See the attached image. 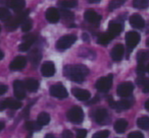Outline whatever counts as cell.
I'll return each mask as SVG.
<instances>
[{"label": "cell", "instance_id": "cell-14", "mask_svg": "<svg viewBox=\"0 0 149 138\" xmlns=\"http://www.w3.org/2000/svg\"><path fill=\"white\" fill-rule=\"evenodd\" d=\"M4 1H5L4 5L9 6L11 9H13L17 12L22 11L26 6L25 0H4Z\"/></svg>", "mask_w": 149, "mask_h": 138}, {"label": "cell", "instance_id": "cell-23", "mask_svg": "<svg viewBox=\"0 0 149 138\" xmlns=\"http://www.w3.org/2000/svg\"><path fill=\"white\" fill-rule=\"evenodd\" d=\"M24 83H25L26 89L29 91H31V93H35V91H37L38 89H39V81H38L37 79L29 78Z\"/></svg>", "mask_w": 149, "mask_h": 138}, {"label": "cell", "instance_id": "cell-22", "mask_svg": "<svg viewBox=\"0 0 149 138\" xmlns=\"http://www.w3.org/2000/svg\"><path fill=\"white\" fill-rule=\"evenodd\" d=\"M123 31V25L122 23H116V21H111L109 23V25H108V33L111 34L112 36H118L122 33Z\"/></svg>", "mask_w": 149, "mask_h": 138}, {"label": "cell", "instance_id": "cell-49", "mask_svg": "<svg viewBox=\"0 0 149 138\" xmlns=\"http://www.w3.org/2000/svg\"><path fill=\"white\" fill-rule=\"evenodd\" d=\"M3 57H4V54H3V52L1 51V50H0V60L2 59Z\"/></svg>", "mask_w": 149, "mask_h": 138}, {"label": "cell", "instance_id": "cell-51", "mask_svg": "<svg viewBox=\"0 0 149 138\" xmlns=\"http://www.w3.org/2000/svg\"><path fill=\"white\" fill-rule=\"evenodd\" d=\"M146 45H147V47H149V39H147V41H146Z\"/></svg>", "mask_w": 149, "mask_h": 138}, {"label": "cell", "instance_id": "cell-19", "mask_svg": "<svg viewBox=\"0 0 149 138\" xmlns=\"http://www.w3.org/2000/svg\"><path fill=\"white\" fill-rule=\"evenodd\" d=\"M85 17V21L89 23H93V25H97L99 23V21H101V16H100L98 13H96L94 10H87L84 14Z\"/></svg>", "mask_w": 149, "mask_h": 138}, {"label": "cell", "instance_id": "cell-11", "mask_svg": "<svg viewBox=\"0 0 149 138\" xmlns=\"http://www.w3.org/2000/svg\"><path fill=\"white\" fill-rule=\"evenodd\" d=\"M133 105H134V99L131 97H126V99L116 102L113 109H116V111L120 112V111H124V110L130 109Z\"/></svg>", "mask_w": 149, "mask_h": 138}, {"label": "cell", "instance_id": "cell-30", "mask_svg": "<svg viewBox=\"0 0 149 138\" xmlns=\"http://www.w3.org/2000/svg\"><path fill=\"white\" fill-rule=\"evenodd\" d=\"M42 126L39 125L38 122H33V121H28L26 123V129L29 130L31 132H34V131H39L41 130Z\"/></svg>", "mask_w": 149, "mask_h": 138}, {"label": "cell", "instance_id": "cell-21", "mask_svg": "<svg viewBox=\"0 0 149 138\" xmlns=\"http://www.w3.org/2000/svg\"><path fill=\"white\" fill-rule=\"evenodd\" d=\"M94 120L97 122L98 124H104L105 121L108 118V113L105 109H97L95 112H94Z\"/></svg>", "mask_w": 149, "mask_h": 138}, {"label": "cell", "instance_id": "cell-4", "mask_svg": "<svg viewBox=\"0 0 149 138\" xmlns=\"http://www.w3.org/2000/svg\"><path fill=\"white\" fill-rule=\"evenodd\" d=\"M76 41H77V37L74 35H66L58 40L56 43V48L59 51H64V50L68 49Z\"/></svg>", "mask_w": 149, "mask_h": 138}, {"label": "cell", "instance_id": "cell-6", "mask_svg": "<svg viewBox=\"0 0 149 138\" xmlns=\"http://www.w3.org/2000/svg\"><path fill=\"white\" fill-rule=\"evenodd\" d=\"M133 91H134V84L132 82L127 81V82H123L118 85L116 93L122 97H128L132 95Z\"/></svg>", "mask_w": 149, "mask_h": 138}, {"label": "cell", "instance_id": "cell-50", "mask_svg": "<svg viewBox=\"0 0 149 138\" xmlns=\"http://www.w3.org/2000/svg\"><path fill=\"white\" fill-rule=\"evenodd\" d=\"M146 71L149 73V64H148V65H147V67H146Z\"/></svg>", "mask_w": 149, "mask_h": 138}, {"label": "cell", "instance_id": "cell-28", "mask_svg": "<svg viewBox=\"0 0 149 138\" xmlns=\"http://www.w3.org/2000/svg\"><path fill=\"white\" fill-rule=\"evenodd\" d=\"M59 6H61L62 8H74V7L77 6L78 2L77 0H60L58 2Z\"/></svg>", "mask_w": 149, "mask_h": 138}, {"label": "cell", "instance_id": "cell-20", "mask_svg": "<svg viewBox=\"0 0 149 138\" xmlns=\"http://www.w3.org/2000/svg\"><path fill=\"white\" fill-rule=\"evenodd\" d=\"M72 95H74V97L77 100H79V101H88V100H90V97H91V95H90V93L88 91H86V89H72Z\"/></svg>", "mask_w": 149, "mask_h": 138}, {"label": "cell", "instance_id": "cell-8", "mask_svg": "<svg viewBox=\"0 0 149 138\" xmlns=\"http://www.w3.org/2000/svg\"><path fill=\"white\" fill-rule=\"evenodd\" d=\"M22 107V103L19 100H15V99H6L4 101L0 102V111H4L5 109H13V110H17L19 109Z\"/></svg>", "mask_w": 149, "mask_h": 138}, {"label": "cell", "instance_id": "cell-25", "mask_svg": "<svg viewBox=\"0 0 149 138\" xmlns=\"http://www.w3.org/2000/svg\"><path fill=\"white\" fill-rule=\"evenodd\" d=\"M37 122L39 123V125L41 126H45V125H48L50 122V116L48 113L46 112H42L38 115V118H37Z\"/></svg>", "mask_w": 149, "mask_h": 138}, {"label": "cell", "instance_id": "cell-16", "mask_svg": "<svg viewBox=\"0 0 149 138\" xmlns=\"http://www.w3.org/2000/svg\"><path fill=\"white\" fill-rule=\"evenodd\" d=\"M124 53H125V47L122 44H118L111 50L110 56H111L113 61H120L123 59V57H124Z\"/></svg>", "mask_w": 149, "mask_h": 138}, {"label": "cell", "instance_id": "cell-13", "mask_svg": "<svg viewBox=\"0 0 149 138\" xmlns=\"http://www.w3.org/2000/svg\"><path fill=\"white\" fill-rule=\"evenodd\" d=\"M24 39V43L21 44L19 47V50L21 52H26L28 51V50L31 48V46L34 44V42L36 41V39H37V36L36 35H27L25 36V37L23 38Z\"/></svg>", "mask_w": 149, "mask_h": 138}, {"label": "cell", "instance_id": "cell-9", "mask_svg": "<svg viewBox=\"0 0 149 138\" xmlns=\"http://www.w3.org/2000/svg\"><path fill=\"white\" fill-rule=\"evenodd\" d=\"M13 93L17 100H24L26 97V87L25 83L21 80H15L13 82Z\"/></svg>", "mask_w": 149, "mask_h": 138}, {"label": "cell", "instance_id": "cell-15", "mask_svg": "<svg viewBox=\"0 0 149 138\" xmlns=\"http://www.w3.org/2000/svg\"><path fill=\"white\" fill-rule=\"evenodd\" d=\"M45 17L49 23H56L60 19V13L56 8H54V7H50V8H48L47 10H46Z\"/></svg>", "mask_w": 149, "mask_h": 138}, {"label": "cell", "instance_id": "cell-5", "mask_svg": "<svg viewBox=\"0 0 149 138\" xmlns=\"http://www.w3.org/2000/svg\"><path fill=\"white\" fill-rule=\"evenodd\" d=\"M112 79H113V76L112 74H109L107 76L101 77L97 80L95 84V87L98 89L99 91H102V93H106L110 89L112 85Z\"/></svg>", "mask_w": 149, "mask_h": 138}, {"label": "cell", "instance_id": "cell-45", "mask_svg": "<svg viewBox=\"0 0 149 138\" xmlns=\"http://www.w3.org/2000/svg\"><path fill=\"white\" fill-rule=\"evenodd\" d=\"M145 109L147 110V111H149V99L146 101V103H145Z\"/></svg>", "mask_w": 149, "mask_h": 138}, {"label": "cell", "instance_id": "cell-43", "mask_svg": "<svg viewBox=\"0 0 149 138\" xmlns=\"http://www.w3.org/2000/svg\"><path fill=\"white\" fill-rule=\"evenodd\" d=\"M6 91H7V87H6V85L2 84V83H0V95H4Z\"/></svg>", "mask_w": 149, "mask_h": 138}, {"label": "cell", "instance_id": "cell-32", "mask_svg": "<svg viewBox=\"0 0 149 138\" xmlns=\"http://www.w3.org/2000/svg\"><path fill=\"white\" fill-rule=\"evenodd\" d=\"M137 84L142 87L143 91L145 93H149V79L147 78H138L137 79Z\"/></svg>", "mask_w": 149, "mask_h": 138}, {"label": "cell", "instance_id": "cell-36", "mask_svg": "<svg viewBox=\"0 0 149 138\" xmlns=\"http://www.w3.org/2000/svg\"><path fill=\"white\" fill-rule=\"evenodd\" d=\"M149 58V52H146V51H141L138 53L137 55V60L138 62H144L145 60H147Z\"/></svg>", "mask_w": 149, "mask_h": 138}, {"label": "cell", "instance_id": "cell-41", "mask_svg": "<svg viewBox=\"0 0 149 138\" xmlns=\"http://www.w3.org/2000/svg\"><path fill=\"white\" fill-rule=\"evenodd\" d=\"M87 131L85 129H79L77 131V138H86Z\"/></svg>", "mask_w": 149, "mask_h": 138}, {"label": "cell", "instance_id": "cell-24", "mask_svg": "<svg viewBox=\"0 0 149 138\" xmlns=\"http://www.w3.org/2000/svg\"><path fill=\"white\" fill-rule=\"evenodd\" d=\"M127 127H128V122L125 119H118V121L114 123V130L118 133H124L126 131Z\"/></svg>", "mask_w": 149, "mask_h": 138}, {"label": "cell", "instance_id": "cell-27", "mask_svg": "<svg viewBox=\"0 0 149 138\" xmlns=\"http://www.w3.org/2000/svg\"><path fill=\"white\" fill-rule=\"evenodd\" d=\"M137 125H138L139 128L143 130H147L149 129V117L147 116H143V117L139 118L137 120Z\"/></svg>", "mask_w": 149, "mask_h": 138}, {"label": "cell", "instance_id": "cell-34", "mask_svg": "<svg viewBox=\"0 0 149 138\" xmlns=\"http://www.w3.org/2000/svg\"><path fill=\"white\" fill-rule=\"evenodd\" d=\"M33 27V21L30 19H26L22 23V30L23 32H29Z\"/></svg>", "mask_w": 149, "mask_h": 138}, {"label": "cell", "instance_id": "cell-17", "mask_svg": "<svg viewBox=\"0 0 149 138\" xmlns=\"http://www.w3.org/2000/svg\"><path fill=\"white\" fill-rule=\"evenodd\" d=\"M41 72H42V74L46 77L53 76L54 73H55V66H54L53 62L48 61V62L43 63V65H42V67H41Z\"/></svg>", "mask_w": 149, "mask_h": 138}, {"label": "cell", "instance_id": "cell-46", "mask_svg": "<svg viewBox=\"0 0 149 138\" xmlns=\"http://www.w3.org/2000/svg\"><path fill=\"white\" fill-rule=\"evenodd\" d=\"M87 1L90 3H98V2H100L101 0H87Z\"/></svg>", "mask_w": 149, "mask_h": 138}, {"label": "cell", "instance_id": "cell-48", "mask_svg": "<svg viewBox=\"0 0 149 138\" xmlns=\"http://www.w3.org/2000/svg\"><path fill=\"white\" fill-rule=\"evenodd\" d=\"M4 123H3V122H0V131H1V130H3V128H4Z\"/></svg>", "mask_w": 149, "mask_h": 138}, {"label": "cell", "instance_id": "cell-26", "mask_svg": "<svg viewBox=\"0 0 149 138\" xmlns=\"http://www.w3.org/2000/svg\"><path fill=\"white\" fill-rule=\"evenodd\" d=\"M29 58H30V61L32 62V64L36 67V66L39 64L42 56H41V53H40L38 50H34V51H32V53L29 55Z\"/></svg>", "mask_w": 149, "mask_h": 138}, {"label": "cell", "instance_id": "cell-2", "mask_svg": "<svg viewBox=\"0 0 149 138\" xmlns=\"http://www.w3.org/2000/svg\"><path fill=\"white\" fill-rule=\"evenodd\" d=\"M29 13H30L29 9H25V10H22V11H19V12H17V14H15V16L11 17L6 23V29L9 30V31L15 30L19 25L23 23V21H25L26 19H27Z\"/></svg>", "mask_w": 149, "mask_h": 138}, {"label": "cell", "instance_id": "cell-38", "mask_svg": "<svg viewBox=\"0 0 149 138\" xmlns=\"http://www.w3.org/2000/svg\"><path fill=\"white\" fill-rule=\"evenodd\" d=\"M137 74L138 75H143L146 71V67L144 65V62H139L138 63V66H137Z\"/></svg>", "mask_w": 149, "mask_h": 138}, {"label": "cell", "instance_id": "cell-42", "mask_svg": "<svg viewBox=\"0 0 149 138\" xmlns=\"http://www.w3.org/2000/svg\"><path fill=\"white\" fill-rule=\"evenodd\" d=\"M61 138H72V133L70 130H64V131L62 132Z\"/></svg>", "mask_w": 149, "mask_h": 138}, {"label": "cell", "instance_id": "cell-35", "mask_svg": "<svg viewBox=\"0 0 149 138\" xmlns=\"http://www.w3.org/2000/svg\"><path fill=\"white\" fill-rule=\"evenodd\" d=\"M125 1H126V0H111L109 3V7H108V8H109V10H113V9L120 7Z\"/></svg>", "mask_w": 149, "mask_h": 138}, {"label": "cell", "instance_id": "cell-37", "mask_svg": "<svg viewBox=\"0 0 149 138\" xmlns=\"http://www.w3.org/2000/svg\"><path fill=\"white\" fill-rule=\"evenodd\" d=\"M108 136H109V131L108 130H102V131H99L94 134L92 138H107Z\"/></svg>", "mask_w": 149, "mask_h": 138}, {"label": "cell", "instance_id": "cell-7", "mask_svg": "<svg viewBox=\"0 0 149 138\" xmlns=\"http://www.w3.org/2000/svg\"><path fill=\"white\" fill-rule=\"evenodd\" d=\"M50 95L57 99H65L68 97V91L61 83H56L50 87Z\"/></svg>", "mask_w": 149, "mask_h": 138}, {"label": "cell", "instance_id": "cell-18", "mask_svg": "<svg viewBox=\"0 0 149 138\" xmlns=\"http://www.w3.org/2000/svg\"><path fill=\"white\" fill-rule=\"evenodd\" d=\"M130 25H132L134 29L137 30H142L145 27V21L141 15L139 14H133L130 17Z\"/></svg>", "mask_w": 149, "mask_h": 138}, {"label": "cell", "instance_id": "cell-10", "mask_svg": "<svg viewBox=\"0 0 149 138\" xmlns=\"http://www.w3.org/2000/svg\"><path fill=\"white\" fill-rule=\"evenodd\" d=\"M140 42V35L137 32H129L126 35V43L129 49H133Z\"/></svg>", "mask_w": 149, "mask_h": 138}, {"label": "cell", "instance_id": "cell-12", "mask_svg": "<svg viewBox=\"0 0 149 138\" xmlns=\"http://www.w3.org/2000/svg\"><path fill=\"white\" fill-rule=\"evenodd\" d=\"M26 64H27V59H26L24 56H17L15 59H13V61H11L10 65H9V68H10V70L19 71V70H22L23 68H25Z\"/></svg>", "mask_w": 149, "mask_h": 138}, {"label": "cell", "instance_id": "cell-29", "mask_svg": "<svg viewBox=\"0 0 149 138\" xmlns=\"http://www.w3.org/2000/svg\"><path fill=\"white\" fill-rule=\"evenodd\" d=\"M113 39V36L109 33H105V34H102L99 38H98V43L100 45H107L111 42V40Z\"/></svg>", "mask_w": 149, "mask_h": 138}, {"label": "cell", "instance_id": "cell-47", "mask_svg": "<svg viewBox=\"0 0 149 138\" xmlns=\"http://www.w3.org/2000/svg\"><path fill=\"white\" fill-rule=\"evenodd\" d=\"M45 138H55V136H54L53 134H46Z\"/></svg>", "mask_w": 149, "mask_h": 138}, {"label": "cell", "instance_id": "cell-39", "mask_svg": "<svg viewBox=\"0 0 149 138\" xmlns=\"http://www.w3.org/2000/svg\"><path fill=\"white\" fill-rule=\"evenodd\" d=\"M59 13L61 14V16L63 17L64 19H74V14L70 11L65 10V9H62L61 11H59Z\"/></svg>", "mask_w": 149, "mask_h": 138}, {"label": "cell", "instance_id": "cell-31", "mask_svg": "<svg viewBox=\"0 0 149 138\" xmlns=\"http://www.w3.org/2000/svg\"><path fill=\"white\" fill-rule=\"evenodd\" d=\"M11 19V14L6 7H0V21H8Z\"/></svg>", "mask_w": 149, "mask_h": 138}, {"label": "cell", "instance_id": "cell-40", "mask_svg": "<svg viewBox=\"0 0 149 138\" xmlns=\"http://www.w3.org/2000/svg\"><path fill=\"white\" fill-rule=\"evenodd\" d=\"M128 138H144V135L139 131H134V132H131V133L129 134Z\"/></svg>", "mask_w": 149, "mask_h": 138}, {"label": "cell", "instance_id": "cell-3", "mask_svg": "<svg viewBox=\"0 0 149 138\" xmlns=\"http://www.w3.org/2000/svg\"><path fill=\"white\" fill-rule=\"evenodd\" d=\"M66 116L68 119L74 124H81L84 120V112L80 107H72L68 110Z\"/></svg>", "mask_w": 149, "mask_h": 138}, {"label": "cell", "instance_id": "cell-33", "mask_svg": "<svg viewBox=\"0 0 149 138\" xmlns=\"http://www.w3.org/2000/svg\"><path fill=\"white\" fill-rule=\"evenodd\" d=\"M148 5V0H134L133 1V6L138 9H146Z\"/></svg>", "mask_w": 149, "mask_h": 138}, {"label": "cell", "instance_id": "cell-52", "mask_svg": "<svg viewBox=\"0 0 149 138\" xmlns=\"http://www.w3.org/2000/svg\"><path fill=\"white\" fill-rule=\"evenodd\" d=\"M0 32H1V27H0Z\"/></svg>", "mask_w": 149, "mask_h": 138}, {"label": "cell", "instance_id": "cell-44", "mask_svg": "<svg viewBox=\"0 0 149 138\" xmlns=\"http://www.w3.org/2000/svg\"><path fill=\"white\" fill-rule=\"evenodd\" d=\"M83 39L85 42H88L89 41V36H88L87 34H83Z\"/></svg>", "mask_w": 149, "mask_h": 138}, {"label": "cell", "instance_id": "cell-1", "mask_svg": "<svg viewBox=\"0 0 149 138\" xmlns=\"http://www.w3.org/2000/svg\"><path fill=\"white\" fill-rule=\"evenodd\" d=\"M63 73L72 81L81 83L84 81L85 77L89 74V69L85 65H82V64L68 65L64 67Z\"/></svg>", "mask_w": 149, "mask_h": 138}]
</instances>
